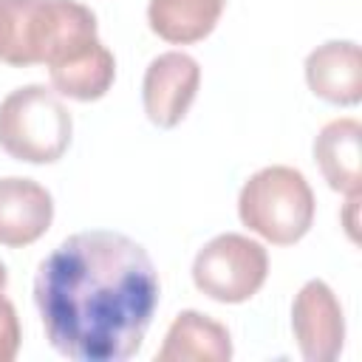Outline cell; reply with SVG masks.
<instances>
[{
  "label": "cell",
  "mask_w": 362,
  "mask_h": 362,
  "mask_svg": "<svg viewBox=\"0 0 362 362\" xmlns=\"http://www.w3.org/2000/svg\"><path fill=\"white\" fill-rule=\"evenodd\" d=\"M158 294V272L144 246L110 229L65 238L34 277L45 337L74 362L130 359L144 342Z\"/></svg>",
  "instance_id": "obj_1"
},
{
  "label": "cell",
  "mask_w": 362,
  "mask_h": 362,
  "mask_svg": "<svg viewBox=\"0 0 362 362\" xmlns=\"http://www.w3.org/2000/svg\"><path fill=\"white\" fill-rule=\"evenodd\" d=\"M96 37V17L76 0H0V62L59 65L85 54Z\"/></svg>",
  "instance_id": "obj_2"
},
{
  "label": "cell",
  "mask_w": 362,
  "mask_h": 362,
  "mask_svg": "<svg viewBox=\"0 0 362 362\" xmlns=\"http://www.w3.org/2000/svg\"><path fill=\"white\" fill-rule=\"evenodd\" d=\"M238 215L269 243L291 246L314 223V192L300 170L272 164L240 187Z\"/></svg>",
  "instance_id": "obj_3"
},
{
  "label": "cell",
  "mask_w": 362,
  "mask_h": 362,
  "mask_svg": "<svg viewBox=\"0 0 362 362\" xmlns=\"http://www.w3.org/2000/svg\"><path fill=\"white\" fill-rule=\"evenodd\" d=\"M74 119L54 88L23 85L0 102V147L28 164H51L71 144Z\"/></svg>",
  "instance_id": "obj_4"
},
{
  "label": "cell",
  "mask_w": 362,
  "mask_h": 362,
  "mask_svg": "<svg viewBox=\"0 0 362 362\" xmlns=\"http://www.w3.org/2000/svg\"><path fill=\"white\" fill-rule=\"evenodd\" d=\"M269 274L266 249L238 232L212 238L192 260V283L218 303H246Z\"/></svg>",
  "instance_id": "obj_5"
},
{
  "label": "cell",
  "mask_w": 362,
  "mask_h": 362,
  "mask_svg": "<svg viewBox=\"0 0 362 362\" xmlns=\"http://www.w3.org/2000/svg\"><path fill=\"white\" fill-rule=\"evenodd\" d=\"M291 328L303 359L331 362L345 342V317L337 294L322 280H308L291 305Z\"/></svg>",
  "instance_id": "obj_6"
},
{
  "label": "cell",
  "mask_w": 362,
  "mask_h": 362,
  "mask_svg": "<svg viewBox=\"0 0 362 362\" xmlns=\"http://www.w3.org/2000/svg\"><path fill=\"white\" fill-rule=\"evenodd\" d=\"M198 85H201V68L189 54L184 51L158 54L147 65L141 82V102L147 119L158 127H175L195 102Z\"/></svg>",
  "instance_id": "obj_7"
},
{
  "label": "cell",
  "mask_w": 362,
  "mask_h": 362,
  "mask_svg": "<svg viewBox=\"0 0 362 362\" xmlns=\"http://www.w3.org/2000/svg\"><path fill=\"white\" fill-rule=\"evenodd\" d=\"M54 221V198L34 178H0V243L28 246L40 240Z\"/></svg>",
  "instance_id": "obj_8"
},
{
  "label": "cell",
  "mask_w": 362,
  "mask_h": 362,
  "mask_svg": "<svg viewBox=\"0 0 362 362\" xmlns=\"http://www.w3.org/2000/svg\"><path fill=\"white\" fill-rule=\"evenodd\" d=\"M308 88L331 105L362 99V54L354 40H328L305 57Z\"/></svg>",
  "instance_id": "obj_9"
},
{
  "label": "cell",
  "mask_w": 362,
  "mask_h": 362,
  "mask_svg": "<svg viewBox=\"0 0 362 362\" xmlns=\"http://www.w3.org/2000/svg\"><path fill=\"white\" fill-rule=\"evenodd\" d=\"M229 359H232V339L226 325L192 308L181 311L173 320L164 345L156 354V362H229Z\"/></svg>",
  "instance_id": "obj_10"
},
{
  "label": "cell",
  "mask_w": 362,
  "mask_h": 362,
  "mask_svg": "<svg viewBox=\"0 0 362 362\" xmlns=\"http://www.w3.org/2000/svg\"><path fill=\"white\" fill-rule=\"evenodd\" d=\"M359 153H362V124L356 119H334L314 139V161L322 178L328 181V187L342 195L362 192Z\"/></svg>",
  "instance_id": "obj_11"
},
{
  "label": "cell",
  "mask_w": 362,
  "mask_h": 362,
  "mask_svg": "<svg viewBox=\"0 0 362 362\" xmlns=\"http://www.w3.org/2000/svg\"><path fill=\"white\" fill-rule=\"evenodd\" d=\"M226 0H150L147 23L153 34L173 45H189L212 34Z\"/></svg>",
  "instance_id": "obj_12"
},
{
  "label": "cell",
  "mask_w": 362,
  "mask_h": 362,
  "mask_svg": "<svg viewBox=\"0 0 362 362\" xmlns=\"http://www.w3.org/2000/svg\"><path fill=\"white\" fill-rule=\"evenodd\" d=\"M48 76L57 93L76 99V102H93L110 90L113 76H116V59L102 42H96L76 59L51 65Z\"/></svg>",
  "instance_id": "obj_13"
},
{
  "label": "cell",
  "mask_w": 362,
  "mask_h": 362,
  "mask_svg": "<svg viewBox=\"0 0 362 362\" xmlns=\"http://www.w3.org/2000/svg\"><path fill=\"white\" fill-rule=\"evenodd\" d=\"M20 351V320L11 300L0 291V362H11Z\"/></svg>",
  "instance_id": "obj_14"
},
{
  "label": "cell",
  "mask_w": 362,
  "mask_h": 362,
  "mask_svg": "<svg viewBox=\"0 0 362 362\" xmlns=\"http://www.w3.org/2000/svg\"><path fill=\"white\" fill-rule=\"evenodd\" d=\"M356 204H359V195H348V212H345V229H348V235H351V240H356V218H354V212H356Z\"/></svg>",
  "instance_id": "obj_15"
},
{
  "label": "cell",
  "mask_w": 362,
  "mask_h": 362,
  "mask_svg": "<svg viewBox=\"0 0 362 362\" xmlns=\"http://www.w3.org/2000/svg\"><path fill=\"white\" fill-rule=\"evenodd\" d=\"M6 283H8V274H6V266L0 263V291L6 288Z\"/></svg>",
  "instance_id": "obj_16"
}]
</instances>
